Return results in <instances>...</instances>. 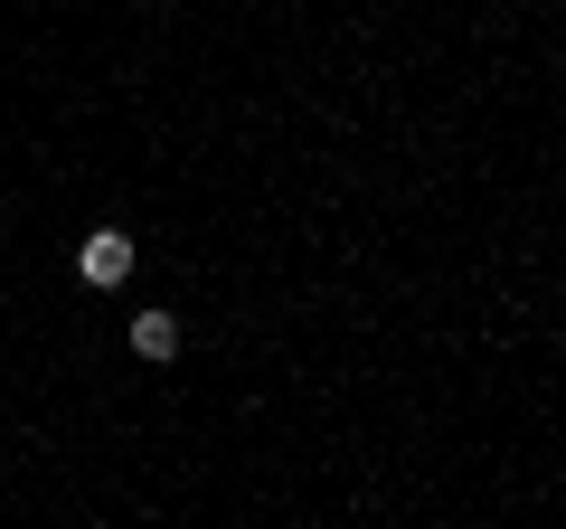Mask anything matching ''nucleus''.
I'll return each instance as SVG.
<instances>
[{
  "label": "nucleus",
  "instance_id": "1",
  "mask_svg": "<svg viewBox=\"0 0 566 529\" xmlns=\"http://www.w3.org/2000/svg\"><path fill=\"white\" fill-rule=\"evenodd\" d=\"M76 274L95 293H114V284H133V237H123V227H95V237L76 246Z\"/></svg>",
  "mask_w": 566,
  "mask_h": 529
},
{
  "label": "nucleus",
  "instance_id": "2",
  "mask_svg": "<svg viewBox=\"0 0 566 529\" xmlns=\"http://www.w3.org/2000/svg\"><path fill=\"white\" fill-rule=\"evenodd\" d=\"M133 350L142 360H170V350H180V322H170V312H133Z\"/></svg>",
  "mask_w": 566,
  "mask_h": 529
}]
</instances>
